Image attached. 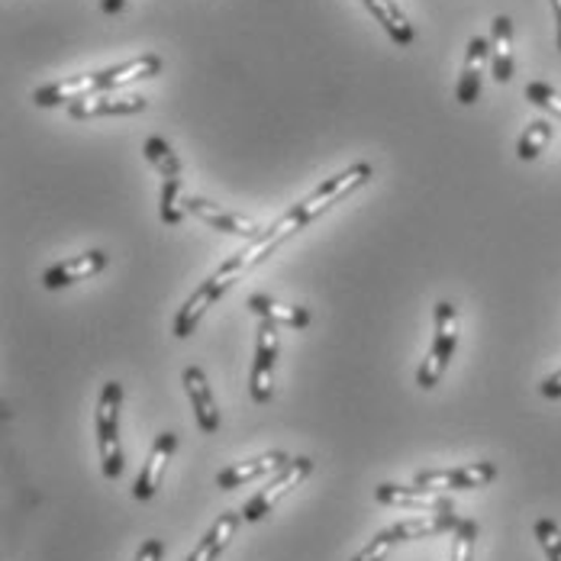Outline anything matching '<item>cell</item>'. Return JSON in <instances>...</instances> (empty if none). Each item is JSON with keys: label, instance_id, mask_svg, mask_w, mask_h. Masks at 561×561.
Instances as JSON below:
<instances>
[{"label": "cell", "instance_id": "obj_29", "mask_svg": "<svg viewBox=\"0 0 561 561\" xmlns=\"http://www.w3.org/2000/svg\"><path fill=\"white\" fill-rule=\"evenodd\" d=\"M394 546H398V539L391 536V529H385V533H378V536H375V539H371L352 561H385L391 556Z\"/></svg>", "mask_w": 561, "mask_h": 561}, {"label": "cell", "instance_id": "obj_4", "mask_svg": "<svg viewBox=\"0 0 561 561\" xmlns=\"http://www.w3.org/2000/svg\"><path fill=\"white\" fill-rule=\"evenodd\" d=\"M455 345H459V314L449 301H439L436 304V336H432V345H429V352L416 371V385L423 391H432L442 381V375L455 355Z\"/></svg>", "mask_w": 561, "mask_h": 561}, {"label": "cell", "instance_id": "obj_27", "mask_svg": "<svg viewBox=\"0 0 561 561\" xmlns=\"http://www.w3.org/2000/svg\"><path fill=\"white\" fill-rule=\"evenodd\" d=\"M526 100L536 103V107H542V110H549V113H556L561 120V94L552 84H546V81H529V84H526Z\"/></svg>", "mask_w": 561, "mask_h": 561}, {"label": "cell", "instance_id": "obj_20", "mask_svg": "<svg viewBox=\"0 0 561 561\" xmlns=\"http://www.w3.org/2000/svg\"><path fill=\"white\" fill-rule=\"evenodd\" d=\"M242 523V513H223L210 529H207V536L197 542V549L187 556L184 561H217L223 552H227V546H230V539L236 536V529H240Z\"/></svg>", "mask_w": 561, "mask_h": 561}, {"label": "cell", "instance_id": "obj_23", "mask_svg": "<svg viewBox=\"0 0 561 561\" xmlns=\"http://www.w3.org/2000/svg\"><path fill=\"white\" fill-rule=\"evenodd\" d=\"M143 156L149 159V164L159 171L164 181H171V178H181V161L174 156V149L161 139V136H149L146 139V146H143Z\"/></svg>", "mask_w": 561, "mask_h": 561}, {"label": "cell", "instance_id": "obj_3", "mask_svg": "<svg viewBox=\"0 0 561 561\" xmlns=\"http://www.w3.org/2000/svg\"><path fill=\"white\" fill-rule=\"evenodd\" d=\"M120 406H123V385L107 381L100 401L94 410L97 423V446H100V468L103 478L117 481L123 475V446H120Z\"/></svg>", "mask_w": 561, "mask_h": 561}, {"label": "cell", "instance_id": "obj_1", "mask_svg": "<svg viewBox=\"0 0 561 561\" xmlns=\"http://www.w3.org/2000/svg\"><path fill=\"white\" fill-rule=\"evenodd\" d=\"M375 178V171H371V164L368 161H355V164H349L345 171H339V174H332L329 181H322L320 187L310 194V197H304L301 204H294L278 223H271L258 240H252V245L240 252L242 261H245V268H255V265H261L278 245H284V242L291 240L294 233H301L307 223H314L317 217H322L332 204H339L342 197H349L352 191H358V187H365L368 181Z\"/></svg>", "mask_w": 561, "mask_h": 561}, {"label": "cell", "instance_id": "obj_26", "mask_svg": "<svg viewBox=\"0 0 561 561\" xmlns=\"http://www.w3.org/2000/svg\"><path fill=\"white\" fill-rule=\"evenodd\" d=\"M475 539H478V523L475 520H462L455 526V533H452V556H449V561H472Z\"/></svg>", "mask_w": 561, "mask_h": 561}, {"label": "cell", "instance_id": "obj_18", "mask_svg": "<svg viewBox=\"0 0 561 561\" xmlns=\"http://www.w3.org/2000/svg\"><path fill=\"white\" fill-rule=\"evenodd\" d=\"M490 69L497 84H507L513 78V20L510 16H493L490 23Z\"/></svg>", "mask_w": 561, "mask_h": 561}, {"label": "cell", "instance_id": "obj_19", "mask_svg": "<svg viewBox=\"0 0 561 561\" xmlns=\"http://www.w3.org/2000/svg\"><path fill=\"white\" fill-rule=\"evenodd\" d=\"M245 307L258 320H268L275 326H288V329H307L310 326V310L307 307H288V304H278L275 297H268V294H252Z\"/></svg>", "mask_w": 561, "mask_h": 561}, {"label": "cell", "instance_id": "obj_16", "mask_svg": "<svg viewBox=\"0 0 561 561\" xmlns=\"http://www.w3.org/2000/svg\"><path fill=\"white\" fill-rule=\"evenodd\" d=\"M291 459L284 452H268V455H258L252 462H240V465H230L227 472L217 475V487L220 490H233V487H245V484L258 481L271 472H281Z\"/></svg>", "mask_w": 561, "mask_h": 561}, {"label": "cell", "instance_id": "obj_13", "mask_svg": "<svg viewBox=\"0 0 561 561\" xmlns=\"http://www.w3.org/2000/svg\"><path fill=\"white\" fill-rule=\"evenodd\" d=\"M184 204H187L191 217H197L210 230H220V233H230V236H240V240H258L261 236V227L258 223H252L245 217H236L230 210H220L217 204H210L204 197H187Z\"/></svg>", "mask_w": 561, "mask_h": 561}, {"label": "cell", "instance_id": "obj_14", "mask_svg": "<svg viewBox=\"0 0 561 561\" xmlns=\"http://www.w3.org/2000/svg\"><path fill=\"white\" fill-rule=\"evenodd\" d=\"M174 449H178V436L174 432H161L159 439H156V446H153V452H149V459H146V465H143V472H139V478L133 484V497L136 500H153L156 497Z\"/></svg>", "mask_w": 561, "mask_h": 561}, {"label": "cell", "instance_id": "obj_2", "mask_svg": "<svg viewBox=\"0 0 561 561\" xmlns=\"http://www.w3.org/2000/svg\"><path fill=\"white\" fill-rule=\"evenodd\" d=\"M242 271H248V268H245L242 255L236 252L230 261H223V265H220V268H217V271H214V275H210V278H207V281H204L191 297H187V301H184V307H181V310H178V317H174V336H178V339H187V336L200 326L204 314H207V310H210V307H214V304H217V301H220L233 284H236V281H240Z\"/></svg>", "mask_w": 561, "mask_h": 561}, {"label": "cell", "instance_id": "obj_28", "mask_svg": "<svg viewBox=\"0 0 561 561\" xmlns=\"http://www.w3.org/2000/svg\"><path fill=\"white\" fill-rule=\"evenodd\" d=\"M536 539H539V546H542L546 559L561 561V529L556 520H549V516L536 520Z\"/></svg>", "mask_w": 561, "mask_h": 561}, {"label": "cell", "instance_id": "obj_5", "mask_svg": "<svg viewBox=\"0 0 561 561\" xmlns=\"http://www.w3.org/2000/svg\"><path fill=\"white\" fill-rule=\"evenodd\" d=\"M314 475V462L307 459V455H301V459H291L281 472H275V478L268 481V487H261L245 507H242V520L245 523H258V520H265L294 487H301V484L307 481Z\"/></svg>", "mask_w": 561, "mask_h": 561}, {"label": "cell", "instance_id": "obj_11", "mask_svg": "<svg viewBox=\"0 0 561 561\" xmlns=\"http://www.w3.org/2000/svg\"><path fill=\"white\" fill-rule=\"evenodd\" d=\"M100 90H107L103 72H90V75H75V78L52 81L46 87H36L33 90V100H36V107H59V103L84 100V97L100 94Z\"/></svg>", "mask_w": 561, "mask_h": 561}, {"label": "cell", "instance_id": "obj_32", "mask_svg": "<svg viewBox=\"0 0 561 561\" xmlns=\"http://www.w3.org/2000/svg\"><path fill=\"white\" fill-rule=\"evenodd\" d=\"M100 7H103V13H120L126 7V0H100Z\"/></svg>", "mask_w": 561, "mask_h": 561}, {"label": "cell", "instance_id": "obj_17", "mask_svg": "<svg viewBox=\"0 0 561 561\" xmlns=\"http://www.w3.org/2000/svg\"><path fill=\"white\" fill-rule=\"evenodd\" d=\"M462 520L455 513H423V516H410L391 526V536L398 542H413V539H432L442 533H455Z\"/></svg>", "mask_w": 561, "mask_h": 561}, {"label": "cell", "instance_id": "obj_15", "mask_svg": "<svg viewBox=\"0 0 561 561\" xmlns=\"http://www.w3.org/2000/svg\"><path fill=\"white\" fill-rule=\"evenodd\" d=\"M487 62H490V39H484V36H472V39H468V56H465L462 75H459V87H455L459 103L472 107V103L481 97V78H484V65H487Z\"/></svg>", "mask_w": 561, "mask_h": 561}, {"label": "cell", "instance_id": "obj_24", "mask_svg": "<svg viewBox=\"0 0 561 561\" xmlns=\"http://www.w3.org/2000/svg\"><path fill=\"white\" fill-rule=\"evenodd\" d=\"M549 139H552V123H549V120H533V123L523 130L520 143H516V156L523 161L539 159L542 149L549 146Z\"/></svg>", "mask_w": 561, "mask_h": 561}, {"label": "cell", "instance_id": "obj_31", "mask_svg": "<svg viewBox=\"0 0 561 561\" xmlns=\"http://www.w3.org/2000/svg\"><path fill=\"white\" fill-rule=\"evenodd\" d=\"M539 391H542V398H549V401H559L561 398V371L549 375V378L539 385Z\"/></svg>", "mask_w": 561, "mask_h": 561}, {"label": "cell", "instance_id": "obj_12", "mask_svg": "<svg viewBox=\"0 0 561 561\" xmlns=\"http://www.w3.org/2000/svg\"><path fill=\"white\" fill-rule=\"evenodd\" d=\"M181 381H184V391H187V398H191V410H194V416H197L200 432L214 436V432L220 429V410H217V401H214V391H210V385H207L204 368L187 365V368L181 371Z\"/></svg>", "mask_w": 561, "mask_h": 561}, {"label": "cell", "instance_id": "obj_33", "mask_svg": "<svg viewBox=\"0 0 561 561\" xmlns=\"http://www.w3.org/2000/svg\"><path fill=\"white\" fill-rule=\"evenodd\" d=\"M552 13H556V26H559V49H561V0H552Z\"/></svg>", "mask_w": 561, "mask_h": 561}, {"label": "cell", "instance_id": "obj_7", "mask_svg": "<svg viewBox=\"0 0 561 561\" xmlns=\"http://www.w3.org/2000/svg\"><path fill=\"white\" fill-rule=\"evenodd\" d=\"M493 478H497L493 462H472V465H459V468L419 472L413 484L426 487V490H475V487H487Z\"/></svg>", "mask_w": 561, "mask_h": 561}, {"label": "cell", "instance_id": "obj_6", "mask_svg": "<svg viewBox=\"0 0 561 561\" xmlns=\"http://www.w3.org/2000/svg\"><path fill=\"white\" fill-rule=\"evenodd\" d=\"M275 362H278V326L268 320L258 322V345H255V362L248 375V391L252 401L268 403L275 391Z\"/></svg>", "mask_w": 561, "mask_h": 561}, {"label": "cell", "instance_id": "obj_9", "mask_svg": "<svg viewBox=\"0 0 561 561\" xmlns=\"http://www.w3.org/2000/svg\"><path fill=\"white\" fill-rule=\"evenodd\" d=\"M375 500L385 507H398V510H423V513H455L452 500L442 493H432L426 487L416 484H378L375 487Z\"/></svg>", "mask_w": 561, "mask_h": 561}, {"label": "cell", "instance_id": "obj_22", "mask_svg": "<svg viewBox=\"0 0 561 561\" xmlns=\"http://www.w3.org/2000/svg\"><path fill=\"white\" fill-rule=\"evenodd\" d=\"M365 7L371 10V16L388 29V36L398 46H410L413 42V26L406 23L403 10L398 7V0H365Z\"/></svg>", "mask_w": 561, "mask_h": 561}, {"label": "cell", "instance_id": "obj_21", "mask_svg": "<svg viewBox=\"0 0 561 561\" xmlns=\"http://www.w3.org/2000/svg\"><path fill=\"white\" fill-rule=\"evenodd\" d=\"M159 72L161 59L149 52V56L130 59V62H123V65H117V69H103V84H107V90H120V87H126V84H133V81L156 78Z\"/></svg>", "mask_w": 561, "mask_h": 561}, {"label": "cell", "instance_id": "obj_10", "mask_svg": "<svg viewBox=\"0 0 561 561\" xmlns=\"http://www.w3.org/2000/svg\"><path fill=\"white\" fill-rule=\"evenodd\" d=\"M107 265H110V255L100 252V248H90V252H84V255L65 258V261L46 268L42 284H46L49 291H62V288H72V284H78V281H87V278H94V275H100Z\"/></svg>", "mask_w": 561, "mask_h": 561}, {"label": "cell", "instance_id": "obj_30", "mask_svg": "<svg viewBox=\"0 0 561 561\" xmlns=\"http://www.w3.org/2000/svg\"><path fill=\"white\" fill-rule=\"evenodd\" d=\"M161 559H164V542H161V539H146V542L139 546L136 561H161Z\"/></svg>", "mask_w": 561, "mask_h": 561}, {"label": "cell", "instance_id": "obj_25", "mask_svg": "<svg viewBox=\"0 0 561 561\" xmlns=\"http://www.w3.org/2000/svg\"><path fill=\"white\" fill-rule=\"evenodd\" d=\"M161 223L168 227H181L184 214H187V204L181 200V178H171L161 184V204H159Z\"/></svg>", "mask_w": 561, "mask_h": 561}, {"label": "cell", "instance_id": "obj_8", "mask_svg": "<svg viewBox=\"0 0 561 561\" xmlns=\"http://www.w3.org/2000/svg\"><path fill=\"white\" fill-rule=\"evenodd\" d=\"M146 97L143 94H123V90H100L90 94L84 100H75L69 107L72 120H97V117H130V113H143L146 110Z\"/></svg>", "mask_w": 561, "mask_h": 561}]
</instances>
